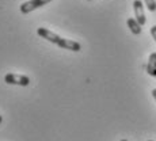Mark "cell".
<instances>
[{
  "label": "cell",
  "mask_w": 156,
  "mask_h": 141,
  "mask_svg": "<svg viewBox=\"0 0 156 141\" xmlns=\"http://www.w3.org/2000/svg\"><path fill=\"white\" fill-rule=\"evenodd\" d=\"M126 25H128L129 30H130L134 35L141 34V26H140V23L136 20V18H128Z\"/></svg>",
  "instance_id": "5"
},
{
  "label": "cell",
  "mask_w": 156,
  "mask_h": 141,
  "mask_svg": "<svg viewBox=\"0 0 156 141\" xmlns=\"http://www.w3.org/2000/svg\"><path fill=\"white\" fill-rule=\"evenodd\" d=\"M37 34L40 35L41 38H44V40L49 41V42H52V44H56L57 46L62 48V49H68V50H72V52H79V50L82 49L79 42L72 41V40H67V38H62V37H60V35H57L56 33L50 31V30H48L45 27H38Z\"/></svg>",
  "instance_id": "1"
},
{
  "label": "cell",
  "mask_w": 156,
  "mask_h": 141,
  "mask_svg": "<svg viewBox=\"0 0 156 141\" xmlns=\"http://www.w3.org/2000/svg\"><path fill=\"white\" fill-rule=\"evenodd\" d=\"M133 10H134L136 20L140 23V26H144L145 22H147V18H145V14H144V7H143L141 0H134L133 2Z\"/></svg>",
  "instance_id": "4"
},
{
  "label": "cell",
  "mask_w": 156,
  "mask_h": 141,
  "mask_svg": "<svg viewBox=\"0 0 156 141\" xmlns=\"http://www.w3.org/2000/svg\"><path fill=\"white\" fill-rule=\"evenodd\" d=\"M4 82L7 84H15L20 87H27L30 84V77L25 75H16V73H7L4 76Z\"/></svg>",
  "instance_id": "2"
},
{
  "label": "cell",
  "mask_w": 156,
  "mask_h": 141,
  "mask_svg": "<svg viewBox=\"0 0 156 141\" xmlns=\"http://www.w3.org/2000/svg\"><path fill=\"white\" fill-rule=\"evenodd\" d=\"M148 141H154V140H148Z\"/></svg>",
  "instance_id": "12"
},
{
  "label": "cell",
  "mask_w": 156,
  "mask_h": 141,
  "mask_svg": "<svg viewBox=\"0 0 156 141\" xmlns=\"http://www.w3.org/2000/svg\"><path fill=\"white\" fill-rule=\"evenodd\" d=\"M87 2H91V0H87Z\"/></svg>",
  "instance_id": "13"
},
{
  "label": "cell",
  "mask_w": 156,
  "mask_h": 141,
  "mask_svg": "<svg viewBox=\"0 0 156 141\" xmlns=\"http://www.w3.org/2000/svg\"><path fill=\"white\" fill-rule=\"evenodd\" d=\"M152 97L155 98V100H156V88L155 90H152Z\"/></svg>",
  "instance_id": "9"
},
{
  "label": "cell",
  "mask_w": 156,
  "mask_h": 141,
  "mask_svg": "<svg viewBox=\"0 0 156 141\" xmlns=\"http://www.w3.org/2000/svg\"><path fill=\"white\" fill-rule=\"evenodd\" d=\"M151 35L154 37V40L156 42V26H152V27H151Z\"/></svg>",
  "instance_id": "8"
},
{
  "label": "cell",
  "mask_w": 156,
  "mask_h": 141,
  "mask_svg": "<svg viewBox=\"0 0 156 141\" xmlns=\"http://www.w3.org/2000/svg\"><path fill=\"white\" fill-rule=\"evenodd\" d=\"M121 141H128V140H125V139H122V140H121Z\"/></svg>",
  "instance_id": "11"
},
{
  "label": "cell",
  "mask_w": 156,
  "mask_h": 141,
  "mask_svg": "<svg viewBox=\"0 0 156 141\" xmlns=\"http://www.w3.org/2000/svg\"><path fill=\"white\" fill-rule=\"evenodd\" d=\"M147 72H148L151 76L156 77V52L151 53L148 58V64H147Z\"/></svg>",
  "instance_id": "6"
},
{
  "label": "cell",
  "mask_w": 156,
  "mask_h": 141,
  "mask_svg": "<svg viewBox=\"0 0 156 141\" xmlns=\"http://www.w3.org/2000/svg\"><path fill=\"white\" fill-rule=\"evenodd\" d=\"M50 2H52V0H29V2H25L20 4L19 10L23 15H26V14H30L31 11L37 10V8L42 7V5H46L48 3H50Z\"/></svg>",
  "instance_id": "3"
},
{
  "label": "cell",
  "mask_w": 156,
  "mask_h": 141,
  "mask_svg": "<svg viewBox=\"0 0 156 141\" xmlns=\"http://www.w3.org/2000/svg\"><path fill=\"white\" fill-rule=\"evenodd\" d=\"M145 2V5L147 8H148L151 12H154V11H156V2L155 0H144Z\"/></svg>",
  "instance_id": "7"
},
{
  "label": "cell",
  "mask_w": 156,
  "mask_h": 141,
  "mask_svg": "<svg viewBox=\"0 0 156 141\" xmlns=\"http://www.w3.org/2000/svg\"><path fill=\"white\" fill-rule=\"evenodd\" d=\"M2 121H3V118H2V115H0V124H2Z\"/></svg>",
  "instance_id": "10"
}]
</instances>
